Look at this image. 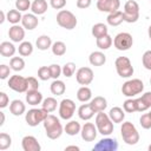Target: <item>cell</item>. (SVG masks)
Listing matches in <instances>:
<instances>
[{
    "label": "cell",
    "instance_id": "21",
    "mask_svg": "<svg viewBox=\"0 0 151 151\" xmlns=\"http://www.w3.org/2000/svg\"><path fill=\"white\" fill-rule=\"evenodd\" d=\"M94 110L92 109L91 104H83L78 109V116L81 120H90L94 116Z\"/></svg>",
    "mask_w": 151,
    "mask_h": 151
},
{
    "label": "cell",
    "instance_id": "30",
    "mask_svg": "<svg viewBox=\"0 0 151 151\" xmlns=\"http://www.w3.org/2000/svg\"><path fill=\"white\" fill-rule=\"evenodd\" d=\"M64 131L66 132V134L68 136H76L78 133H80L81 131V125L79 122L77 120H70L68 123H66L65 127H64Z\"/></svg>",
    "mask_w": 151,
    "mask_h": 151
},
{
    "label": "cell",
    "instance_id": "15",
    "mask_svg": "<svg viewBox=\"0 0 151 151\" xmlns=\"http://www.w3.org/2000/svg\"><path fill=\"white\" fill-rule=\"evenodd\" d=\"M120 1L119 0H97V8L100 12L113 13L119 11Z\"/></svg>",
    "mask_w": 151,
    "mask_h": 151
},
{
    "label": "cell",
    "instance_id": "14",
    "mask_svg": "<svg viewBox=\"0 0 151 151\" xmlns=\"http://www.w3.org/2000/svg\"><path fill=\"white\" fill-rule=\"evenodd\" d=\"M97 133H98V130H97L96 124L93 123H85L81 126L80 134H81L83 140L85 142H93L97 138Z\"/></svg>",
    "mask_w": 151,
    "mask_h": 151
},
{
    "label": "cell",
    "instance_id": "48",
    "mask_svg": "<svg viewBox=\"0 0 151 151\" xmlns=\"http://www.w3.org/2000/svg\"><path fill=\"white\" fill-rule=\"evenodd\" d=\"M39 88V81L34 77H27V91L38 90Z\"/></svg>",
    "mask_w": 151,
    "mask_h": 151
},
{
    "label": "cell",
    "instance_id": "12",
    "mask_svg": "<svg viewBox=\"0 0 151 151\" xmlns=\"http://www.w3.org/2000/svg\"><path fill=\"white\" fill-rule=\"evenodd\" d=\"M93 78H94V74H93L92 68H90V67H80L76 72L77 83L83 85V86L90 85L93 81Z\"/></svg>",
    "mask_w": 151,
    "mask_h": 151
},
{
    "label": "cell",
    "instance_id": "56",
    "mask_svg": "<svg viewBox=\"0 0 151 151\" xmlns=\"http://www.w3.org/2000/svg\"><path fill=\"white\" fill-rule=\"evenodd\" d=\"M147 35H149V39L151 40V25H150L149 28H147Z\"/></svg>",
    "mask_w": 151,
    "mask_h": 151
},
{
    "label": "cell",
    "instance_id": "55",
    "mask_svg": "<svg viewBox=\"0 0 151 151\" xmlns=\"http://www.w3.org/2000/svg\"><path fill=\"white\" fill-rule=\"evenodd\" d=\"M0 116H1V122H0V125L2 126L4 123H5V113L4 112H0Z\"/></svg>",
    "mask_w": 151,
    "mask_h": 151
},
{
    "label": "cell",
    "instance_id": "9",
    "mask_svg": "<svg viewBox=\"0 0 151 151\" xmlns=\"http://www.w3.org/2000/svg\"><path fill=\"white\" fill-rule=\"evenodd\" d=\"M113 45L118 51H127L133 45V38L127 32H120L114 37Z\"/></svg>",
    "mask_w": 151,
    "mask_h": 151
},
{
    "label": "cell",
    "instance_id": "20",
    "mask_svg": "<svg viewBox=\"0 0 151 151\" xmlns=\"http://www.w3.org/2000/svg\"><path fill=\"white\" fill-rule=\"evenodd\" d=\"M42 100V94L41 92H39V90H32L26 92V101L28 105L35 106L38 104H41Z\"/></svg>",
    "mask_w": 151,
    "mask_h": 151
},
{
    "label": "cell",
    "instance_id": "18",
    "mask_svg": "<svg viewBox=\"0 0 151 151\" xmlns=\"http://www.w3.org/2000/svg\"><path fill=\"white\" fill-rule=\"evenodd\" d=\"M38 24H39V20H38V17L34 13H27V14L22 15L21 25L25 29L32 31L38 26Z\"/></svg>",
    "mask_w": 151,
    "mask_h": 151
},
{
    "label": "cell",
    "instance_id": "42",
    "mask_svg": "<svg viewBox=\"0 0 151 151\" xmlns=\"http://www.w3.org/2000/svg\"><path fill=\"white\" fill-rule=\"evenodd\" d=\"M76 72V64L70 61V63H66L64 66H63V76L66 77V78H71Z\"/></svg>",
    "mask_w": 151,
    "mask_h": 151
},
{
    "label": "cell",
    "instance_id": "24",
    "mask_svg": "<svg viewBox=\"0 0 151 151\" xmlns=\"http://www.w3.org/2000/svg\"><path fill=\"white\" fill-rule=\"evenodd\" d=\"M9 111L13 116H21L25 113L26 111V106L24 104V101H21L20 99H14L11 101L9 104Z\"/></svg>",
    "mask_w": 151,
    "mask_h": 151
},
{
    "label": "cell",
    "instance_id": "4",
    "mask_svg": "<svg viewBox=\"0 0 151 151\" xmlns=\"http://www.w3.org/2000/svg\"><path fill=\"white\" fill-rule=\"evenodd\" d=\"M55 19H57V24L65 29H73L78 24L77 17L71 11L67 9H60Z\"/></svg>",
    "mask_w": 151,
    "mask_h": 151
},
{
    "label": "cell",
    "instance_id": "58",
    "mask_svg": "<svg viewBox=\"0 0 151 151\" xmlns=\"http://www.w3.org/2000/svg\"><path fill=\"white\" fill-rule=\"evenodd\" d=\"M149 114H150V117H151V111H150V112H149Z\"/></svg>",
    "mask_w": 151,
    "mask_h": 151
},
{
    "label": "cell",
    "instance_id": "49",
    "mask_svg": "<svg viewBox=\"0 0 151 151\" xmlns=\"http://www.w3.org/2000/svg\"><path fill=\"white\" fill-rule=\"evenodd\" d=\"M11 70H12L11 66H7L6 64L0 65V79L5 80L6 78H8L9 74H11Z\"/></svg>",
    "mask_w": 151,
    "mask_h": 151
},
{
    "label": "cell",
    "instance_id": "57",
    "mask_svg": "<svg viewBox=\"0 0 151 151\" xmlns=\"http://www.w3.org/2000/svg\"><path fill=\"white\" fill-rule=\"evenodd\" d=\"M147 150H149V151H151V144L149 145V147H147Z\"/></svg>",
    "mask_w": 151,
    "mask_h": 151
},
{
    "label": "cell",
    "instance_id": "39",
    "mask_svg": "<svg viewBox=\"0 0 151 151\" xmlns=\"http://www.w3.org/2000/svg\"><path fill=\"white\" fill-rule=\"evenodd\" d=\"M52 53L57 57H63L66 53V45L64 41H55L52 44Z\"/></svg>",
    "mask_w": 151,
    "mask_h": 151
},
{
    "label": "cell",
    "instance_id": "45",
    "mask_svg": "<svg viewBox=\"0 0 151 151\" xmlns=\"http://www.w3.org/2000/svg\"><path fill=\"white\" fill-rule=\"evenodd\" d=\"M50 71H51V77L53 79H58L60 77V74H63V67H60V65H58V64L50 65Z\"/></svg>",
    "mask_w": 151,
    "mask_h": 151
},
{
    "label": "cell",
    "instance_id": "5",
    "mask_svg": "<svg viewBox=\"0 0 151 151\" xmlns=\"http://www.w3.org/2000/svg\"><path fill=\"white\" fill-rule=\"evenodd\" d=\"M143 90H144V83L140 79H138V78L126 80L123 84V86H122V93H123V96L129 97V98H132V97L142 93Z\"/></svg>",
    "mask_w": 151,
    "mask_h": 151
},
{
    "label": "cell",
    "instance_id": "40",
    "mask_svg": "<svg viewBox=\"0 0 151 151\" xmlns=\"http://www.w3.org/2000/svg\"><path fill=\"white\" fill-rule=\"evenodd\" d=\"M12 144V138L8 133L6 132H1L0 133V150L1 151H5L7 150Z\"/></svg>",
    "mask_w": 151,
    "mask_h": 151
},
{
    "label": "cell",
    "instance_id": "37",
    "mask_svg": "<svg viewBox=\"0 0 151 151\" xmlns=\"http://www.w3.org/2000/svg\"><path fill=\"white\" fill-rule=\"evenodd\" d=\"M57 106H58V101H57V99L53 98V97H47V98H45V99L42 100V103H41V107H42L45 111H47L48 113L55 111Z\"/></svg>",
    "mask_w": 151,
    "mask_h": 151
},
{
    "label": "cell",
    "instance_id": "7",
    "mask_svg": "<svg viewBox=\"0 0 151 151\" xmlns=\"http://www.w3.org/2000/svg\"><path fill=\"white\" fill-rule=\"evenodd\" d=\"M124 21L132 24L139 19V5L134 0H129L124 5Z\"/></svg>",
    "mask_w": 151,
    "mask_h": 151
},
{
    "label": "cell",
    "instance_id": "47",
    "mask_svg": "<svg viewBox=\"0 0 151 151\" xmlns=\"http://www.w3.org/2000/svg\"><path fill=\"white\" fill-rule=\"evenodd\" d=\"M142 63H143V66L146 70L151 71V50L144 52V54L142 57Z\"/></svg>",
    "mask_w": 151,
    "mask_h": 151
},
{
    "label": "cell",
    "instance_id": "32",
    "mask_svg": "<svg viewBox=\"0 0 151 151\" xmlns=\"http://www.w3.org/2000/svg\"><path fill=\"white\" fill-rule=\"evenodd\" d=\"M35 46L38 47V50L40 51H46L48 50L50 47H52V40L48 35L46 34H42L40 37H38L37 41H35Z\"/></svg>",
    "mask_w": 151,
    "mask_h": 151
},
{
    "label": "cell",
    "instance_id": "46",
    "mask_svg": "<svg viewBox=\"0 0 151 151\" xmlns=\"http://www.w3.org/2000/svg\"><path fill=\"white\" fill-rule=\"evenodd\" d=\"M139 124H140V126H142L143 129H145V130L151 129V117H150V114H149V113H144V114L139 118Z\"/></svg>",
    "mask_w": 151,
    "mask_h": 151
},
{
    "label": "cell",
    "instance_id": "26",
    "mask_svg": "<svg viewBox=\"0 0 151 151\" xmlns=\"http://www.w3.org/2000/svg\"><path fill=\"white\" fill-rule=\"evenodd\" d=\"M47 8H48V5L46 0H34L31 5V11L35 15H42L44 13H46Z\"/></svg>",
    "mask_w": 151,
    "mask_h": 151
},
{
    "label": "cell",
    "instance_id": "34",
    "mask_svg": "<svg viewBox=\"0 0 151 151\" xmlns=\"http://www.w3.org/2000/svg\"><path fill=\"white\" fill-rule=\"evenodd\" d=\"M91 33H92V35L97 39V38H99V37H103V35L107 34V33H109V28H107V26H106L105 24H103V22H97V24H94V25L92 26Z\"/></svg>",
    "mask_w": 151,
    "mask_h": 151
},
{
    "label": "cell",
    "instance_id": "43",
    "mask_svg": "<svg viewBox=\"0 0 151 151\" xmlns=\"http://www.w3.org/2000/svg\"><path fill=\"white\" fill-rule=\"evenodd\" d=\"M38 78L40 80H44V81H46L50 78H52L51 77L50 66H41V67H39V70H38Z\"/></svg>",
    "mask_w": 151,
    "mask_h": 151
},
{
    "label": "cell",
    "instance_id": "16",
    "mask_svg": "<svg viewBox=\"0 0 151 151\" xmlns=\"http://www.w3.org/2000/svg\"><path fill=\"white\" fill-rule=\"evenodd\" d=\"M21 146L24 151H40L41 146L34 136H25L21 139Z\"/></svg>",
    "mask_w": 151,
    "mask_h": 151
},
{
    "label": "cell",
    "instance_id": "28",
    "mask_svg": "<svg viewBox=\"0 0 151 151\" xmlns=\"http://www.w3.org/2000/svg\"><path fill=\"white\" fill-rule=\"evenodd\" d=\"M17 48L15 46L13 45V42H9V41H2L0 44V54L2 57H6V58H9V57H13L14 53H15Z\"/></svg>",
    "mask_w": 151,
    "mask_h": 151
},
{
    "label": "cell",
    "instance_id": "59",
    "mask_svg": "<svg viewBox=\"0 0 151 151\" xmlns=\"http://www.w3.org/2000/svg\"><path fill=\"white\" fill-rule=\"evenodd\" d=\"M150 84H151V78H150Z\"/></svg>",
    "mask_w": 151,
    "mask_h": 151
},
{
    "label": "cell",
    "instance_id": "31",
    "mask_svg": "<svg viewBox=\"0 0 151 151\" xmlns=\"http://www.w3.org/2000/svg\"><path fill=\"white\" fill-rule=\"evenodd\" d=\"M77 99L81 103H87L92 99V91L87 86H81L77 91Z\"/></svg>",
    "mask_w": 151,
    "mask_h": 151
},
{
    "label": "cell",
    "instance_id": "10",
    "mask_svg": "<svg viewBox=\"0 0 151 151\" xmlns=\"http://www.w3.org/2000/svg\"><path fill=\"white\" fill-rule=\"evenodd\" d=\"M76 112V103L72 99H63L59 103V116L64 120H68L73 117Z\"/></svg>",
    "mask_w": 151,
    "mask_h": 151
},
{
    "label": "cell",
    "instance_id": "22",
    "mask_svg": "<svg viewBox=\"0 0 151 151\" xmlns=\"http://www.w3.org/2000/svg\"><path fill=\"white\" fill-rule=\"evenodd\" d=\"M88 61L92 66H103L106 63V55L100 51H94L90 54Z\"/></svg>",
    "mask_w": 151,
    "mask_h": 151
},
{
    "label": "cell",
    "instance_id": "38",
    "mask_svg": "<svg viewBox=\"0 0 151 151\" xmlns=\"http://www.w3.org/2000/svg\"><path fill=\"white\" fill-rule=\"evenodd\" d=\"M9 66L13 71L20 72L25 68V60L21 57H12L9 60Z\"/></svg>",
    "mask_w": 151,
    "mask_h": 151
},
{
    "label": "cell",
    "instance_id": "51",
    "mask_svg": "<svg viewBox=\"0 0 151 151\" xmlns=\"http://www.w3.org/2000/svg\"><path fill=\"white\" fill-rule=\"evenodd\" d=\"M8 104H9V98L6 94V92H0V107L5 109L8 106Z\"/></svg>",
    "mask_w": 151,
    "mask_h": 151
},
{
    "label": "cell",
    "instance_id": "36",
    "mask_svg": "<svg viewBox=\"0 0 151 151\" xmlns=\"http://www.w3.org/2000/svg\"><path fill=\"white\" fill-rule=\"evenodd\" d=\"M18 52L21 57H28L33 53V45L31 41H21L18 47Z\"/></svg>",
    "mask_w": 151,
    "mask_h": 151
},
{
    "label": "cell",
    "instance_id": "11",
    "mask_svg": "<svg viewBox=\"0 0 151 151\" xmlns=\"http://www.w3.org/2000/svg\"><path fill=\"white\" fill-rule=\"evenodd\" d=\"M8 87L19 93L27 92V78H25L22 76L14 74V76L9 77V79H8Z\"/></svg>",
    "mask_w": 151,
    "mask_h": 151
},
{
    "label": "cell",
    "instance_id": "3",
    "mask_svg": "<svg viewBox=\"0 0 151 151\" xmlns=\"http://www.w3.org/2000/svg\"><path fill=\"white\" fill-rule=\"evenodd\" d=\"M94 124L97 126L98 132L100 134H103V136H110L113 132V122L111 120L109 114L104 113V111L97 112L96 123Z\"/></svg>",
    "mask_w": 151,
    "mask_h": 151
},
{
    "label": "cell",
    "instance_id": "2",
    "mask_svg": "<svg viewBox=\"0 0 151 151\" xmlns=\"http://www.w3.org/2000/svg\"><path fill=\"white\" fill-rule=\"evenodd\" d=\"M120 134L127 145H136L139 142V132L131 122H124L122 124Z\"/></svg>",
    "mask_w": 151,
    "mask_h": 151
},
{
    "label": "cell",
    "instance_id": "17",
    "mask_svg": "<svg viewBox=\"0 0 151 151\" xmlns=\"http://www.w3.org/2000/svg\"><path fill=\"white\" fill-rule=\"evenodd\" d=\"M8 37L13 42H21L25 38V28L19 25H13L8 29Z\"/></svg>",
    "mask_w": 151,
    "mask_h": 151
},
{
    "label": "cell",
    "instance_id": "35",
    "mask_svg": "<svg viewBox=\"0 0 151 151\" xmlns=\"http://www.w3.org/2000/svg\"><path fill=\"white\" fill-rule=\"evenodd\" d=\"M6 19L8 22H11L12 25H18L21 19H22V15L20 13V11H18L17 8L15 9H9L7 13H6Z\"/></svg>",
    "mask_w": 151,
    "mask_h": 151
},
{
    "label": "cell",
    "instance_id": "52",
    "mask_svg": "<svg viewBox=\"0 0 151 151\" xmlns=\"http://www.w3.org/2000/svg\"><path fill=\"white\" fill-rule=\"evenodd\" d=\"M92 0H77V7L80 9H86L91 6Z\"/></svg>",
    "mask_w": 151,
    "mask_h": 151
},
{
    "label": "cell",
    "instance_id": "50",
    "mask_svg": "<svg viewBox=\"0 0 151 151\" xmlns=\"http://www.w3.org/2000/svg\"><path fill=\"white\" fill-rule=\"evenodd\" d=\"M50 5L54 9H63L66 6V0H50Z\"/></svg>",
    "mask_w": 151,
    "mask_h": 151
},
{
    "label": "cell",
    "instance_id": "27",
    "mask_svg": "<svg viewBox=\"0 0 151 151\" xmlns=\"http://www.w3.org/2000/svg\"><path fill=\"white\" fill-rule=\"evenodd\" d=\"M106 21L110 26H119L123 21H124V14L122 11H117V12H113V13H109L107 18H106Z\"/></svg>",
    "mask_w": 151,
    "mask_h": 151
},
{
    "label": "cell",
    "instance_id": "6",
    "mask_svg": "<svg viewBox=\"0 0 151 151\" xmlns=\"http://www.w3.org/2000/svg\"><path fill=\"white\" fill-rule=\"evenodd\" d=\"M114 66L118 76L122 78H130L134 72L133 66L127 57H118L114 61Z\"/></svg>",
    "mask_w": 151,
    "mask_h": 151
},
{
    "label": "cell",
    "instance_id": "1",
    "mask_svg": "<svg viewBox=\"0 0 151 151\" xmlns=\"http://www.w3.org/2000/svg\"><path fill=\"white\" fill-rule=\"evenodd\" d=\"M42 124H44L47 138H50V139H58L63 134L64 127H63L60 120L55 116L48 113V116L45 118Z\"/></svg>",
    "mask_w": 151,
    "mask_h": 151
},
{
    "label": "cell",
    "instance_id": "13",
    "mask_svg": "<svg viewBox=\"0 0 151 151\" xmlns=\"http://www.w3.org/2000/svg\"><path fill=\"white\" fill-rule=\"evenodd\" d=\"M118 149V142L114 138H103L100 139L94 146H93V151H116Z\"/></svg>",
    "mask_w": 151,
    "mask_h": 151
},
{
    "label": "cell",
    "instance_id": "53",
    "mask_svg": "<svg viewBox=\"0 0 151 151\" xmlns=\"http://www.w3.org/2000/svg\"><path fill=\"white\" fill-rule=\"evenodd\" d=\"M68 150H76V151H79L80 147L77 146V145H68V146L65 147V151H68Z\"/></svg>",
    "mask_w": 151,
    "mask_h": 151
},
{
    "label": "cell",
    "instance_id": "25",
    "mask_svg": "<svg viewBox=\"0 0 151 151\" xmlns=\"http://www.w3.org/2000/svg\"><path fill=\"white\" fill-rule=\"evenodd\" d=\"M109 117L111 118V120L116 124L118 123H123L124 118H125V111L124 109L119 107V106H113L110 112H109Z\"/></svg>",
    "mask_w": 151,
    "mask_h": 151
},
{
    "label": "cell",
    "instance_id": "8",
    "mask_svg": "<svg viewBox=\"0 0 151 151\" xmlns=\"http://www.w3.org/2000/svg\"><path fill=\"white\" fill-rule=\"evenodd\" d=\"M47 116H48V112L45 111L42 107L41 109H31L26 112L25 120L29 126L34 127V126H38L40 123H42Z\"/></svg>",
    "mask_w": 151,
    "mask_h": 151
},
{
    "label": "cell",
    "instance_id": "19",
    "mask_svg": "<svg viewBox=\"0 0 151 151\" xmlns=\"http://www.w3.org/2000/svg\"><path fill=\"white\" fill-rule=\"evenodd\" d=\"M137 103V112H144L149 109H151V92H145L142 94V97L136 99Z\"/></svg>",
    "mask_w": 151,
    "mask_h": 151
},
{
    "label": "cell",
    "instance_id": "60",
    "mask_svg": "<svg viewBox=\"0 0 151 151\" xmlns=\"http://www.w3.org/2000/svg\"><path fill=\"white\" fill-rule=\"evenodd\" d=\"M150 1H151V0H150Z\"/></svg>",
    "mask_w": 151,
    "mask_h": 151
},
{
    "label": "cell",
    "instance_id": "54",
    "mask_svg": "<svg viewBox=\"0 0 151 151\" xmlns=\"http://www.w3.org/2000/svg\"><path fill=\"white\" fill-rule=\"evenodd\" d=\"M0 15H1V19H0V24H4V21H5V20H7V19H6V13H5L4 11H1V12H0Z\"/></svg>",
    "mask_w": 151,
    "mask_h": 151
},
{
    "label": "cell",
    "instance_id": "23",
    "mask_svg": "<svg viewBox=\"0 0 151 151\" xmlns=\"http://www.w3.org/2000/svg\"><path fill=\"white\" fill-rule=\"evenodd\" d=\"M90 104H91V106H92V109L94 110L96 113L101 112L107 107V100L101 96H97V97L92 98L90 100Z\"/></svg>",
    "mask_w": 151,
    "mask_h": 151
},
{
    "label": "cell",
    "instance_id": "33",
    "mask_svg": "<svg viewBox=\"0 0 151 151\" xmlns=\"http://www.w3.org/2000/svg\"><path fill=\"white\" fill-rule=\"evenodd\" d=\"M96 44H97V47L100 48V50H109L112 44H113V40L111 38V35L107 33L103 37H99L96 39Z\"/></svg>",
    "mask_w": 151,
    "mask_h": 151
},
{
    "label": "cell",
    "instance_id": "29",
    "mask_svg": "<svg viewBox=\"0 0 151 151\" xmlns=\"http://www.w3.org/2000/svg\"><path fill=\"white\" fill-rule=\"evenodd\" d=\"M50 90H51V93L54 94V96H61L65 93L66 91V85L63 80H59V79H54L50 86Z\"/></svg>",
    "mask_w": 151,
    "mask_h": 151
},
{
    "label": "cell",
    "instance_id": "41",
    "mask_svg": "<svg viewBox=\"0 0 151 151\" xmlns=\"http://www.w3.org/2000/svg\"><path fill=\"white\" fill-rule=\"evenodd\" d=\"M123 109H124V111L127 112V113L137 112V103H136V99H132V98L126 99V100L123 103Z\"/></svg>",
    "mask_w": 151,
    "mask_h": 151
},
{
    "label": "cell",
    "instance_id": "44",
    "mask_svg": "<svg viewBox=\"0 0 151 151\" xmlns=\"http://www.w3.org/2000/svg\"><path fill=\"white\" fill-rule=\"evenodd\" d=\"M32 2L29 0H15V8L20 12H25L31 8Z\"/></svg>",
    "mask_w": 151,
    "mask_h": 151
}]
</instances>
